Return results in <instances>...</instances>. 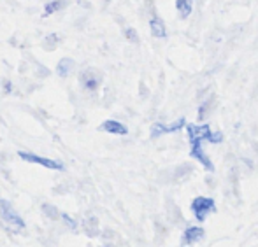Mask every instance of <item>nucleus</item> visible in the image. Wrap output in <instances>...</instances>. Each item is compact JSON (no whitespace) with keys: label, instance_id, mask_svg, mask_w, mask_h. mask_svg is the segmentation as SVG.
<instances>
[{"label":"nucleus","instance_id":"nucleus-7","mask_svg":"<svg viewBox=\"0 0 258 247\" xmlns=\"http://www.w3.org/2000/svg\"><path fill=\"white\" fill-rule=\"evenodd\" d=\"M150 30L153 34V37H158V39H165L167 37V30H165V25L160 18L153 16L150 20Z\"/></svg>","mask_w":258,"mask_h":247},{"label":"nucleus","instance_id":"nucleus-9","mask_svg":"<svg viewBox=\"0 0 258 247\" xmlns=\"http://www.w3.org/2000/svg\"><path fill=\"white\" fill-rule=\"evenodd\" d=\"M176 9L181 18H188L191 14V4L190 0H176Z\"/></svg>","mask_w":258,"mask_h":247},{"label":"nucleus","instance_id":"nucleus-2","mask_svg":"<svg viewBox=\"0 0 258 247\" xmlns=\"http://www.w3.org/2000/svg\"><path fill=\"white\" fill-rule=\"evenodd\" d=\"M191 210H194L195 219L199 221H206L209 214H213L216 210L213 198H206V197H197L191 202Z\"/></svg>","mask_w":258,"mask_h":247},{"label":"nucleus","instance_id":"nucleus-4","mask_svg":"<svg viewBox=\"0 0 258 247\" xmlns=\"http://www.w3.org/2000/svg\"><path fill=\"white\" fill-rule=\"evenodd\" d=\"M23 161H28V163H35V165H41V167H46V169H51V170H63V165L61 161H56V159H51V158H42V156H37V154H32V152H27V151H20L18 152Z\"/></svg>","mask_w":258,"mask_h":247},{"label":"nucleus","instance_id":"nucleus-11","mask_svg":"<svg viewBox=\"0 0 258 247\" xmlns=\"http://www.w3.org/2000/svg\"><path fill=\"white\" fill-rule=\"evenodd\" d=\"M71 65H72V61L63 58V60L60 61V65H58V74H60L61 77H67V70L71 68Z\"/></svg>","mask_w":258,"mask_h":247},{"label":"nucleus","instance_id":"nucleus-8","mask_svg":"<svg viewBox=\"0 0 258 247\" xmlns=\"http://www.w3.org/2000/svg\"><path fill=\"white\" fill-rule=\"evenodd\" d=\"M202 238H204V230H202V228L194 226V228H188V230L184 231V244L186 245L195 244V242L202 240Z\"/></svg>","mask_w":258,"mask_h":247},{"label":"nucleus","instance_id":"nucleus-6","mask_svg":"<svg viewBox=\"0 0 258 247\" xmlns=\"http://www.w3.org/2000/svg\"><path fill=\"white\" fill-rule=\"evenodd\" d=\"M99 128L104 130V132H107V133H112V135H125V133L128 132L125 125H121L119 121H114V119H107V121H104Z\"/></svg>","mask_w":258,"mask_h":247},{"label":"nucleus","instance_id":"nucleus-12","mask_svg":"<svg viewBox=\"0 0 258 247\" xmlns=\"http://www.w3.org/2000/svg\"><path fill=\"white\" fill-rule=\"evenodd\" d=\"M105 2H109V0H105Z\"/></svg>","mask_w":258,"mask_h":247},{"label":"nucleus","instance_id":"nucleus-5","mask_svg":"<svg viewBox=\"0 0 258 247\" xmlns=\"http://www.w3.org/2000/svg\"><path fill=\"white\" fill-rule=\"evenodd\" d=\"M186 125L184 123V119L181 118L179 121H174L172 125H163V123H155L153 128H151V137H160L163 135V133H174L177 132V130H181L183 126Z\"/></svg>","mask_w":258,"mask_h":247},{"label":"nucleus","instance_id":"nucleus-10","mask_svg":"<svg viewBox=\"0 0 258 247\" xmlns=\"http://www.w3.org/2000/svg\"><path fill=\"white\" fill-rule=\"evenodd\" d=\"M65 6V2L63 0H53V2H49L48 6H46V16H49V14H53V13H56V11H60L61 7Z\"/></svg>","mask_w":258,"mask_h":247},{"label":"nucleus","instance_id":"nucleus-1","mask_svg":"<svg viewBox=\"0 0 258 247\" xmlns=\"http://www.w3.org/2000/svg\"><path fill=\"white\" fill-rule=\"evenodd\" d=\"M186 132H188V137H190V144H191V149H190V156L197 161H201V165L204 167L206 170H214L213 163H211L209 156L204 152L202 149V142L207 140V142H213V144H218L223 140V135L220 132L214 133L211 130L209 125H186Z\"/></svg>","mask_w":258,"mask_h":247},{"label":"nucleus","instance_id":"nucleus-3","mask_svg":"<svg viewBox=\"0 0 258 247\" xmlns=\"http://www.w3.org/2000/svg\"><path fill=\"white\" fill-rule=\"evenodd\" d=\"M0 216L7 224H11L13 228H25V221L21 219L20 214L14 210V207L11 205L9 200H0Z\"/></svg>","mask_w":258,"mask_h":247}]
</instances>
